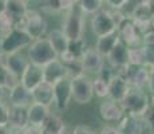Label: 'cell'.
Returning <instances> with one entry per match:
<instances>
[{"instance_id":"obj_1","label":"cell","mask_w":154,"mask_h":134,"mask_svg":"<svg viewBox=\"0 0 154 134\" xmlns=\"http://www.w3.org/2000/svg\"><path fill=\"white\" fill-rule=\"evenodd\" d=\"M119 105L123 109L125 114L142 117V114H143L147 110V107L150 106V101H149L147 94L143 91V89L135 87V86H130L126 95L119 102Z\"/></svg>"},{"instance_id":"obj_2","label":"cell","mask_w":154,"mask_h":134,"mask_svg":"<svg viewBox=\"0 0 154 134\" xmlns=\"http://www.w3.org/2000/svg\"><path fill=\"white\" fill-rule=\"evenodd\" d=\"M27 56L28 62L31 63L38 64V66H46L47 63L58 58V54L47 38H40L29 43Z\"/></svg>"},{"instance_id":"obj_3","label":"cell","mask_w":154,"mask_h":134,"mask_svg":"<svg viewBox=\"0 0 154 134\" xmlns=\"http://www.w3.org/2000/svg\"><path fill=\"white\" fill-rule=\"evenodd\" d=\"M14 27L26 31L32 40L43 38L47 31V23L44 17L42 16V14L35 10H27L26 16L17 20Z\"/></svg>"},{"instance_id":"obj_4","label":"cell","mask_w":154,"mask_h":134,"mask_svg":"<svg viewBox=\"0 0 154 134\" xmlns=\"http://www.w3.org/2000/svg\"><path fill=\"white\" fill-rule=\"evenodd\" d=\"M71 90H72V99L78 105H87L93 101V79L85 73L71 78Z\"/></svg>"},{"instance_id":"obj_5","label":"cell","mask_w":154,"mask_h":134,"mask_svg":"<svg viewBox=\"0 0 154 134\" xmlns=\"http://www.w3.org/2000/svg\"><path fill=\"white\" fill-rule=\"evenodd\" d=\"M32 39L26 31L14 27L8 34L3 36V55L20 52L24 47H28Z\"/></svg>"},{"instance_id":"obj_6","label":"cell","mask_w":154,"mask_h":134,"mask_svg":"<svg viewBox=\"0 0 154 134\" xmlns=\"http://www.w3.org/2000/svg\"><path fill=\"white\" fill-rule=\"evenodd\" d=\"M62 31H63V34L66 35L69 40L81 39L83 36L85 31V20L82 17V15L74 11V8L67 11L63 20V26H62Z\"/></svg>"},{"instance_id":"obj_7","label":"cell","mask_w":154,"mask_h":134,"mask_svg":"<svg viewBox=\"0 0 154 134\" xmlns=\"http://www.w3.org/2000/svg\"><path fill=\"white\" fill-rule=\"evenodd\" d=\"M54 87V105L58 110H66L72 99V90H71V78H63L52 85Z\"/></svg>"},{"instance_id":"obj_8","label":"cell","mask_w":154,"mask_h":134,"mask_svg":"<svg viewBox=\"0 0 154 134\" xmlns=\"http://www.w3.org/2000/svg\"><path fill=\"white\" fill-rule=\"evenodd\" d=\"M91 30H93V34L97 38L107 35L117 30V26L112 22L109 10H106V11L100 10L98 12L94 14L93 19H91Z\"/></svg>"},{"instance_id":"obj_9","label":"cell","mask_w":154,"mask_h":134,"mask_svg":"<svg viewBox=\"0 0 154 134\" xmlns=\"http://www.w3.org/2000/svg\"><path fill=\"white\" fill-rule=\"evenodd\" d=\"M19 79H20V83L31 93L38 85H40L44 80L43 66H38V64L28 62L27 67L24 68V71H23V74L20 75Z\"/></svg>"},{"instance_id":"obj_10","label":"cell","mask_w":154,"mask_h":134,"mask_svg":"<svg viewBox=\"0 0 154 134\" xmlns=\"http://www.w3.org/2000/svg\"><path fill=\"white\" fill-rule=\"evenodd\" d=\"M118 32H119L121 42L126 44L127 47H134L140 43V40L142 39L141 34L138 32L137 27L133 23V20L130 17H126L122 22V24L118 27Z\"/></svg>"},{"instance_id":"obj_11","label":"cell","mask_w":154,"mask_h":134,"mask_svg":"<svg viewBox=\"0 0 154 134\" xmlns=\"http://www.w3.org/2000/svg\"><path fill=\"white\" fill-rule=\"evenodd\" d=\"M105 56L100 55L97 48H86L83 56L81 58V63L83 73H98L105 66Z\"/></svg>"},{"instance_id":"obj_12","label":"cell","mask_w":154,"mask_h":134,"mask_svg":"<svg viewBox=\"0 0 154 134\" xmlns=\"http://www.w3.org/2000/svg\"><path fill=\"white\" fill-rule=\"evenodd\" d=\"M43 74H44V80L51 83V85H54L55 82H58V80L63 78L70 76L69 70L59 61V58L54 59L50 63H47L46 66H43Z\"/></svg>"},{"instance_id":"obj_13","label":"cell","mask_w":154,"mask_h":134,"mask_svg":"<svg viewBox=\"0 0 154 134\" xmlns=\"http://www.w3.org/2000/svg\"><path fill=\"white\" fill-rule=\"evenodd\" d=\"M31 98L32 102H36L50 107L54 103V87H52L51 83L43 80L40 85H38L31 91Z\"/></svg>"},{"instance_id":"obj_14","label":"cell","mask_w":154,"mask_h":134,"mask_svg":"<svg viewBox=\"0 0 154 134\" xmlns=\"http://www.w3.org/2000/svg\"><path fill=\"white\" fill-rule=\"evenodd\" d=\"M106 58H107L109 63L114 70L125 67L129 64V47L123 42H119Z\"/></svg>"},{"instance_id":"obj_15","label":"cell","mask_w":154,"mask_h":134,"mask_svg":"<svg viewBox=\"0 0 154 134\" xmlns=\"http://www.w3.org/2000/svg\"><path fill=\"white\" fill-rule=\"evenodd\" d=\"M118 130L121 134H142L143 133V121L141 117L131 114H123L119 121Z\"/></svg>"},{"instance_id":"obj_16","label":"cell","mask_w":154,"mask_h":134,"mask_svg":"<svg viewBox=\"0 0 154 134\" xmlns=\"http://www.w3.org/2000/svg\"><path fill=\"white\" fill-rule=\"evenodd\" d=\"M129 87H130L129 82L115 73L114 76L109 80V97H110L111 101L121 102L122 98L126 95Z\"/></svg>"},{"instance_id":"obj_17","label":"cell","mask_w":154,"mask_h":134,"mask_svg":"<svg viewBox=\"0 0 154 134\" xmlns=\"http://www.w3.org/2000/svg\"><path fill=\"white\" fill-rule=\"evenodd\" d=\"M8 125L15 130L27 127L28 126V106L11 105Z\"/></svg>"},{"instance_id":"obj_18","label":"cell","mask_w":154,"mask_h":134,"mask_svg":"<svg viewBox=\"0 0 154 134\" xmlns=\"http://www.w3.org/2000/svg\"><path fill=\"white\" fill-rule=\"evenodd\" d=\"M99 114L103 121L107 122H118L123 117V109L121 107L119 102L115 101H107V102H102L99 106Z\"/></svg>"},{"instance_id":"obj_19","label":"cell","mask_w":154,"mask_h":134,"mask_svg":"<svg viewBox=\"0 0 154 134\" xmlns=\"http://www.w3.org/2000/svg\"><path fill=\"white\" fill-rule=\"evenodd\" d=\"M119 42H121L119 32H118V30H115V31H112L107 35L99 36L98 40H97V43H95V48L100 55L107 56L111 52V50L114 48Z\"/></svg>"},{"instance_id":"obj_20","label":"cell","mask_w":154,"mask_h":134,"mask_svg":"<svg viewBox=\"0 0 154 134\" xmlns=\"http://www.w3.org/2000/svg\"><path fill=\"white\" fill-rule=\"evenodd\" d=\"M3 63L8 67V70H10L15 76L20 78V75L23 74L24 68L27 67L28 61L26 59V56H23L20 52H14V54L5 55V61L3 62Z\"/></svg>"},{"instance_id":"obj_21","label":"cell","mask_w":154,"mask_h":134,"mask_svg":"<svg viewBox=\"0 0 154 134\" xmlns=\"http://www.w3.org/2000/svg\"><path fill=\"white\" fill-rule=\"evenodd\" d=\"M48 113L50 111L47 106L32 102L31 105H28V125L42 129V125L46 120V117L48 115Z\"/></svg>"},{"instance_id":"obj_22","label":"cell","mask_w":154,"mask_h":134,"mask_svg":"<svg viewBox=\"0 0 154 134\" xmlns=\"http://www.w3.org/2000/svg\"><path fill=\"white\" fill-rule=\"evenodd\" d=\"M8 97H10L11 105H16V106H28L29 102L32 101L31 93L20 82H17L12 89H10Z\"/></svg>"},{"instance_id":"obj_23","label":"cell","mask_w":154,"mask_h":134,"mask_svg":"<svg viewBox=\"0 0 154 134\" xmlns=\"http://www.w3.org/2000/svg\"><path fill=\"white\" fill-rule=\"evenodd\" d=\"M27 10H28L27 4H26L24 2H22V0H5V10L4 11H5V14L12 17L15 23L26 16Z\"/></svg>"},{"instance_id":"obj_24","label":"cell","mask_w":154,"mask_h":134,"mask_svg":"<svg viewBox=\"0 0 154 134\" xmlns=\"http://www.w3.org/2000/svg\"><path fill=\"white\" fill-rule=\"evenodd\" d=\"M64 127H66V125L62 121V118L48 113V115L46 117L42 125V132L46 134H60Z\"/></svg>"},{"instance_id":"obj_25","label":"cell","mask_w":154,"mask_h":134,"mask_svg":"<svg viewBox=\"0 0 154 134\" xmlns=\"http://www.w3.org/2000/svg\"><path fill=\"white\" fill-rule=\"evenodd\" d=\"M47 39L52 44V47H54V50L56 51V54H58V56L60 55L62 52L67 51L69 39H67V36L63 34L62 30H54V31H51L48 34V36H47Z\"/></svg>"},{"instance_id":"obj_26","label":"cell","mask_w":154,"mask_h":134,"mask_svg":"<svg viewBox=\"0 0 154 134\" xmlns=\"http://www.w3.org/2000/svg\"><path fill=\"white\" fill-rule=\"evenodd\" d=\"M129 64L134 66H147V55L145 46L129 47Z\"/></svg>"},{"instance_id":"obj_27","label":"cell","mask_w":154,"mask_h":134,"mask_svg":"<svg viewBox=\"0 0 154 134\" xmlns=\"http://www.w3.org/2000/svg\"><path fill=\"white\" fill-rule=\"evenodd\" d=\"M17 79L19 78L15 76L3 62H0V87L10 90V89H12L14 86L19 82Z\"/></svg>"},{"instance_id":"obj_28","label":"cell","mask_w":154,"mask_h":134,"mask_svg":"<svg viewBox=\"0 0 154 134\" xmlns=\"http://www.w3.org/2000/svg\"><path fill=\"white\" fill-rule=\"evenodd\" d=\"M79 10L85 14H95L102 10L103 0H78Z\"/></svg>"},{"instance_id":"obj_29","label":"cell","mask_w":154,"mask_h":134,"mask_svg":"<svg viewBox=\"0 0 154 134\" xmlns=\"http://www.w3.org/2000/svg\"><path fill=\"white\" fill-rule=\"evenodd\" d=\"M67 51L72 54L76 59H81L82 56H83L85 51H86V43H85L83 38H81V39H75V40H69Z\"/></svg>"},{"instance_id":"obj_30","label":"cell","mask_w":154,"mask_h":134,"mask_svg":"<svg viewBox=\"0 0 154 134\" xmlns=\"http://www.w3.org/2000/svg\"><path fill=\"white\" fill-rule=\"evenodd\" d=\"M93 91L94 95L99 98L109 97V83L99 76H97L95 79H93Z\"/></svg>"},{"instance_id":"obj_31","label":"cell","mask_w":154,"mask_h":134,"mask_svg":"<svg viewBox=\"0 0 154 134\" xmlns=\"http://www.w3.org/2000/svg\"><path fill=\"white\" fill-rule=\"evenodd\" d=\"M14 26H15L14 19L10 15L5 14V11L3 14H0V35H2V36L8 34V32L14 28Z\"/></svg>"},{"instance_id":"obj_32","label":"cell","mask_w":154,"mask_h":134,"mask_svg":"<svg viewBox=\"0 0 154 134\" xmlns=\"http://www.w3.org/2000/svg\"><path fill=\"white\" fill-rule=\"evenodd\" d=\"M40 8L47 14H58L62 11L59 0H40Z\"/></svg>"},{"instance_id":"obj_33","label":"cell","mask_w":154,"mask_h":134,"mask_svg":"<svg viewBox=\"0 0 154 134\" xmlns=\"http://www.w3.org/2000/svg\"><path fill=\"white\" fill-rule=\"evenodd\" d=\"M145 2H147V0H127L126 4L121 8V11L126 15V17H130L131 14L134 12L135 8H138L141 4H143Z\"/></svg>"},{"instance_id":"obj_34","label":"cell","mask_w":154,"mask_h":134,"mask_svg":"<svg viewBox=\"0 0 154 134\" xmlns=\"http://www.w3.org/2000/svg\"><path fill=\"white\" fill-rule=\"evenodd\" d=\"M141 118H142V121H143V123H146L154 132V107L152 105L147 107V110L142 114Z\"/></svg>"},{"instance_id":"obj_35","label":"cell","mask_w":154,"mask_h":134,"mask_svg":"<svg viewBox=\"0 0 154 134\" xmlns=\"http://www.w3.org/2000/svg\"><path fill=\"white\" fill-rule=\"evenodd\" d=\"M10 120V106L0 99V125H8Z\"/></svg>"},{"instance_id":"obj_36","label":"cell","mask_w":154,"mask_h":134,"mask_svg":"<svg viewBox=\"0 0 154 134\" xmlns=\"http://www.w3.org/2000/svg\"><path fill=\"white\" fill-rule=\"evenodd\" d=\"M40 133H42V129H40V127L31 126V125H28V126L24 127V129L15 130L14 134H40Z\"/></svg>"},{"instance_id":"obj_37","label":"cell","mask_w":154,"mask_h":134,"mask_svg":"<svg viewBox=\"0 0 154 134\" xmlns=\"http://www.w3.org/2000/svg\"><path fill=\"white\" fill-rule=\"evenodd\" d=\"M74 134H97L93 127L87 125H78L74 127Z\"/></svg>"},{"instance_id":"obj_38","label":"cell","mask_w":154,"mask_h":134,"mask_svg":"<svg viewBox=\"0 0 154 134\" xmlns=\"http://www.w3.org/2000/svg\"><path fill=\"white\" fill-rule=\"evenodd\" d=\"M142 43L143 46H154V31L152 28L142 35Z\"/></svg>"},{"instance_id":"obj_39","label":"cell","mask_w":154,"mask_h":134,"mask_svg":"<svg viewBox=\"0 0 154 134\" xmlns=\"http://www.w3.org/2000/svg\"><path fill=\"white\" fill-rule=\"evenodd\" d=\"M149 82H147V87L152 94H154V64H149Z\"/></svg>"},{"instance_id":"obj_40","label":"cell","mask_w":154,"mask_h":134,"mask_svg":"<svg viewBox=\"0 0 154 134\" xmlns=\"http://www.w3.org/2000/svg\"><path fill=\"white\" fill-rule=\"evenodd\" d=\"M60 3V10L62 11H70L74 8V5L76 4L75 0H59Z\"/></svg>"},{"instance_id":"obj_41","label":"cell","mask_w":154,"mask_h":134,"mask_svg":"<svg viewBox=\"0 0 154 134\" xmlns=\"http://www.w3.org/2000/svg\"><path fill=\"white\" fill-rule=\"evenodd\" d=\"M126 2L127 0H106V3H107L111 8H115V10H121V8L126 4Z\"/></svg>"},{"instance_id":"obj_42","label":"cell","mask_w":154,"mask_h":134,"mask_svg":"<svg viewBox=\"0 0 154 134\" xmlns=\"http://www.w3.org/2000/svg\"><path fill=\"white\" fill-rule=\"evenodd\" d=\"M99 134H121V132L118 130V127L107 126V127H103V129L100 130Z\"/></svg>"},{"instance_id":"obj_43","label":"cell","mask_w":154,"mask_h":134,"mask_svg":"<svg viewBox=\"0 0 154 134\" xmlns=\"http://www.w3.org/2000/svg\"><path fill=\"white\" fill-rule=\"evenodd\" d=\"M0 134H14V132L8 127V125H0Z\"/></svg>"},{"instance_id":"obj_44","label":"cell","mask_w":154,"mask_h":134,"mask_svg":"<svg viewBox=\"0 0 154 134\" xmlns=\"http://www.w3.org/2000/svg\"><path fill=\"white\" fill-rule=\"evenodd\" d=\"M60 134H74V129H70V127H64L63 130H62Z\"/></svg>"},{"instance_id":"obj_45","label":"cell","mask_w":154,"mask_h":134,"mask_svg":"<svg viewBox=\"0 0 154 134\" xmlns=\"http://www.w3.org/2000/svg\"><path fill=\"white\" fill-rule=\"evenodd\" d=\"M5 10V0H0V14H3Z\"/></svg>"},{"instance_id":"obj_46","label":"cell","mask_w":154,"mask_h":134,"mask_svg":"<svg viewBox=\"0 0 154 134\" xmlns=\"http://www.w3.org/2000/svg\"><path fill=\"white\" fill-rule=\"evenodd\" d=\"M3 55V36L0 35V56Z\"/></svg>"},{"instance_id":"obj_47","label":"cell","mask_w":154,"mask_h":134,"mask_svg":"<svg viewBox=\"0 0 154 134\" xmlns=\"http://www.w3.org/2000/svg\"><path fill=\"white\" fill-rule=\"evenodd\" d=\"M3 97H4V89L0 87V99H3Z\"/></svg>"},{"instance_id":"obj_48","label":"cell","mask_w":154,"mask_h":134,"mask_svg":"<svg viewBox=\"0 0 154 134\" xmlns=\"http://www.w3.org/2000/svg\"><path fill=\"white\" fill-rule=\"evenodd\" d=\"M150 105L154 107V94H152V99H150Z\"/></svg>"},{"instance_id":"obj_49","label":"cell","mask_w":154,"mask_h":134,"mask_svg":"<svg viewBox=\"0 0 154 134\" xmlns=\"http://www.w3.org/2000/svg\"><path fill=\"white\" fill-rule=\"evenodd\" d=\"M22 2H24L26 4H28V3H29V2H32V0H22Z\"/></svg>"},{"instance_id":"obj_50","label":"cell","mask_w":154,"mask_h":134,"mask_svg":"<svg viewBox=\"0 0 154 134\" xmlns=\"http://www.w3.org/2000/svg\"><path fill=\"white\" fill-rule=\"evenodd\" d=\"M152 30L154 31V20H153V23H152Z\"/></svg>"},{"instance_id":"obj_51","label":"cell","mask_w":154,"mask_h":134,"mask_svg":"<svg viewBox=\"0 0 154 134\" xmlns=\"http://www.w3.org/2000/svg\"><path fill=\"white\" fill-rule=\"evenodd\" d=\"M40 134H46V133H43V132H42V133H40Z\"/></svg>"},{"instance_id":"obj_52","label":"cell","mask_w":154,"mask_h":134,"mask_svg":"<svg viewBox=\"0 0 154 134\" xmlns=\"http://www.w3.org/2000/svg\"><path fill=\"white\" fill-rule=\"evenodd\" d=\"M75 2H76V3H78V0H75Z\"/></svg>"},{"instance_id":"obj_53","label":"cell","mask_w":154,"mask_h":134,"mask_svg":"<svg viewBox=\"0 0 154 134\" xmlns=\"http://www.w3.org/2000/svg\"><path fill=\"white\" fill-rule=\"evenodd\" d=\"M103 2H106V0H103Z\"/></svg>"},{"instance_id":"obj_54","label":"cell","mask_w":154,"mask_h":134,"mask_svg":"<svg viewBox=\"0 0 154 134\" xmlns=\"http://www.w3.org/2000/svg\"><path fill=\"white\" fill-rule=\"evenodd\" d=\"M153 2H154V0H153Z\"/></svg>"}]
</instances>
